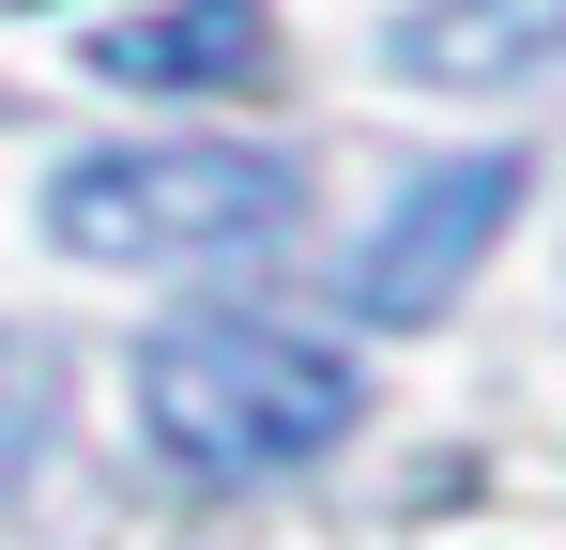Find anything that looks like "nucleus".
I'll use <instances>...</instances> for the list:
<instances>
[{
	"mask_svg": "<svg viewBox=\"0 0 566 550\" xmlns=\"http://www.w3.org/2000/svg\"><path fill=\"white\" fill-rule=\"evenodd\" d=\"M382 62L413 92H505V77H552L566 62V0H413L382 31Z\"/></svg>",
	"mask_w": 566,
	"mask_h": 550,
	"instance_id": "nucleus-5",
	"label": "nucleus"
},
{
	"mask_svg": "<svg viewBox=\"0 0 566 550\" xmlns=\"http://www.w3.org/2000/svg\"><path fill=\"white\" fill-rule=\"evenodd\" d=\"M46 398H62V382H46V352H31V337H0V489H15V474H31V444H46Z\"/></svg>",
	"mask_w": 566,
	"mask_h": 550,
	"instance_id": "nucleus-6",
	"label": "nucleus"
},
{
	"mask_svg": "<svg viewBox=\"0 0 566 550\" xmlns=\"http://www.w3.org/2000/svg\"><path fill=\"white\" fill-rule=\"evenodd\" d=\"M107 92H276V15L261 0H154L93 31Z\"/></svg>",
	"mask_w": 566,
	"mask_h": 550,
	"instance_id": "nucleus-4",
	"label": "nucleus"
},
{
	"mask_svg": "<svg viewBox=\"0 0 566 550\" xmlns=\"http://www.w3.org/2000/svg\"><path fill=\"white\" fill-rule=\"evenodd\" d=\"M138 429L214 474V489H261V474H306L322 444L368 429V367L306 321H261V306H199V321H154L138 337Z\"/></svg>",
	"mask_w": 566,
	"mask_h": 550,
	"instance_id": "nucleus-1",
	"label": "nucleus"
},
{
	"mask_svg": "<svg viewBox=\"0 0 566 550\" xmlns=\"http://www.w3.org/2000/svg\"><path fill=\"white\" fill-rule=\"evenodd\" d=\"M521 183H536L521 154H460V169H413V183H398V214H382L368 245H353V321H398V337H413V321H444V306L474 290V261L505 245Z\"/></svg>",
	"mask_w": 566,
	"mask_h": 550,
	"instance_id": "nucleus-3",
	"label": "nucleus"
},
{
	"mask_svg": "<svg viewBox=\"0 0 566 550\" xmlns=\"http://www.w3.org/2000/svg\"><path fill=\"white\" fill-rule=\"evenodd\" d=\"M291 154H245V138H123V154H77L46 183V245L107 275H169V261H245L291 230Z\"/></svg>",
	"mask_w": 566,
	"mask_h": 550,
	"instance_id": "nucleus-2",
	"label": "nucleus"
}]
</instances>
